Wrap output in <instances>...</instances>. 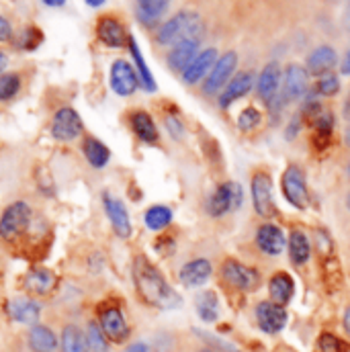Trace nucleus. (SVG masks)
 <instances>
[{"instance_id": "nucleus-1", "label": "nucleus", "mask_w": 350, "mask_h": 352, "mask_svg": "<svg viewBox=\"0 0 350 352\" xmlns=\"http://www.w3.org/2000/svg\"><path fill=\"white\" fill-rule=\"evenodd\" d=\"M131 278L142 303L154 309L171 311L182 305L180 295L166 280L164 272L152 263L146 254H135L131 263Z\"/></svg>"}, {"instance_id": "nucleus-2", "label": "nucleus", "mask_w": 350, "mask_h": 352, "mask_svg": "<svg viewBox=\"0 0 350 352\" xmlns=\"http://www.w3.org/2000/svg\"><path fill=\"white\" fill-rule=\"evenodd\" d=\"M203 19L195 10H178L168 21H164L156 31V43L162 47H173L184 39H201Z\"/></svg>"}, {"instance_id": "nucleus-3", "label": "nucleus", "mask_w": 350, "mask_h": 352, "mask_svg": "<svg viewBox=\"0 0 350 352\" xmlns=\"http://www.w3.org/2000/svg\"><path fill=\"white\" fill-rule=\"evenodd\" d=\"M219 280L230 293H254L263 285V272L256 266L228 256L219 266Z\"/></svg>"}, {"instance_id": "nucleus-4", "label": "nucleus", "mask_w": 350, "mask_h": 352, "mask_svg": "<svg viewBox=\"0 0 350 352\" xmlns=\"http://www.w3.org/2000/svg\"><path fill=\"white\" fill-rule=\"evenodd\" d=\"M33 226V207L27 201H14L0 215V240L6 244L19 242Z\"/></svg>"}, {"instance_id": "nucleus-5", "label": "nucleus", "mask_w": 350, "mask_h": 352, "mask_svg": "<svg viewBox=\"0 0 350 352\" xmlns=\"http://www.w3.org/2000/svg\"><path fill=\"white\" fill-rule=\"evenodd\" d=\"M250 195H252V207L259 217L264 221H272V217L278 215L274 192H272V175L270 168L256 166L250 173Z\"/></svg>"}, {"instance_id": "nucleus-6", "label": "nucleus", "mask_w": 350, "mask_h": 352, "mask_svg": "<svg viewBox=\"0 0 350 352\" xmlns=\"http://www.w3.org/2000/svg\"><path fill=\"white\" fill-rule=\"evenodd\" d=\"M244 203V190L242 184L236 180H221L215 184L211 195L207 197L205 209L211 217L221 219L234 211H238Z\"/></svg>"}, {"instance_id": "nucleus-7", "label": "nucleus", "mask_w": 350, "mask_h": 352, "mask_svg": "<svg viewBox=\"0 0 350 352\" xmlns=\"http://www.w3.org/2000/svg\"><path fill=\"white\" fill-rule=\"evenodd\" d=\"M96 322L111 344H125L131 336V326L127 324L125 311L119 301H105L98 305Z\"/></svg>"}, {"instance_id": "nucleus-8", "label": "nucleus", "mask_w": 350, "mask_h": 352, "mask_svg": "<svg viewBox=\"0 0 350 352\" xmlns=\"http://www.w3.org/2000/svg\"><path fill=\"white\" fill-rule=\"evenodd\" d=\"M281 192L293 209L305 211L309 207L311 190H309L307 175H305L303 166H299L295 162L287 164V168L281 175Z\"/></svg>"}, {"instance_id": "nucleus-9", "label": "nucleus", "mask_w": 350, "mask_h": 352, "mask_svg": "<svg viewBox=\"0 0 350 352\" xmlns=\"http://www.w3.org/2000/svg\"><path fill=\"white\" fill-rule=\"evenodd\" d=\"M85 131V123L83 117L78 115L76 109L72 107H62L54 113L52 117V125H50V133L56 142L62 144H70L74 140H78Z\"/></svg>"}, {"instance_id": "nucleus-10", "label": "nucleus", "mask_w": 350, "mask_h": 352, "mask_svg": "<svg viewBox=\"0 0 350 352\" xmlns=\"http://www.w3.org/2000/svg\"><path fill=\"white\" fill-rule=\"evenodd\" d=\"M236 68H238V54L234 50L221 54L219 60L215 62V66L211 68V72L207 74V78L201 85L203 94L205 96H219V92L226 88V85L236 74Z\"/></svg>"}, {"instance_id": "nucleus-11", "label": "nucleus", "mask_w": 350, "mask_h": 352, "mask_svg": "<svg viewBox=\"0 0 350 352\" xmlns=\"http://www.w3.org/2000/svg\"><path fill=\"white\" fill-rule=\"evenodd\" d=\"M254 322L261 332L274 336L285 330L289 322V311L285 305H278L270 299H263L254 305Z\"/></svg>"}, {"instance_id": "nucleus-12", "label": "nucleus", "mask_w": 350, "mask_h": 352, "mask_svg": "<svg viewBox=\"0 0 350 352\" xmlns=\"http://www.w3.org/2000/svg\"><path fill=\"white\" fill-rule=\"evenodd\" d=\"M309 92V72L301 64H287L283 70V85H281V94L287 102L303 100L305 94Z\"/></svg>"}, {"instance_id": "nucleus-13", "label": "nucleus", "mask_w": 350, "mask_h": 352, "mask_svg": "<svg viewBox=\"0 0 350 352\" xmlns=\"http://www.w3.org/2000/svg\"><path fill=\"white\" fill-rule=\"evenodd\" d=\"M254 244H256V248L263 252L264 256L278 258L287 250V236H285L283 228L276 226L274 221H263L256 228Z\"/></svg>"}, {"instance_id": "nucleus-14", "label": "nucleus", "mask_w": 350, "mask_h": 352, "mask_svg": "<svg viewBox=\"0 0 350 352\" xmlns=\"http://www.w3.org/2000/svg\"><path fill=\"white\" fill-rule=\"evenodd\" d=\"M109 87L117 96H131L140 88V78L131 62L115 60L109 68Z\"/></svg>"}, {"instance_id": "nucleus-15", "label": "nucleus", "mask_w": 350, "mask_h": 352, "mask_svg": "<svg viewBox=\"0 0 350 352\" xmlns=\"http://www.w3.org/2000/svg\"><path fill=\"white\" fill-rule=\"evenodd\" d=\"M309 146L316 154H326L334 146L336 135V117L332 111L324 109V113L309 127Z\"/></svg>"}, {"instance_id": "nucleus-16", "label": "nucleus", "mask_w": 350, "mask_h": 352, "mask_svg": "<svg viewBox=\"0 0 350 352\" xmlns=\"http://www.w3.org/2000/svg\"><path fill=\"white\" fill-rule=\"evenodd\" d=\"M102 207H105V213L109 217V223H111L115 236L121 240H129L133 234V226H131V217H129L125 203L121 199L105 192L102 195Z\"/></svg>"}, {"instance_id": "nucleus-17", "label": "nucleus", "mask_w": 350, "mask_h": 352, "mask_svg": "<svg viewBox=\"0 0 350 352\" xmlns=\"http://www.w3.org/2000/svg\"><path fill=\"white\" fill-rule=\"evenodd\" d=\"M256 87V74L252 70H242V72H236L232 76V80L226 85V88L219 92L217 96V104L221 111H228L236 100L244 98L248 92H252V88Z\"/></svg>"}, {"instance_id": "nucleus-18", "label": "nucleus", "mask_w": 350, "mask_h": 352, "mask_svg": "<svg viewBox=\"0 0 350 352\" xmlns=\"http://www.w3.org/2000/svg\"><path fill=\"white\" fill-rule=\"evenodd\" d=\"M96 37L102 45L111 47V50H121L129 43V33L125 29V25L113 16V14H105L96 21Z\"/></svg>"}, {"instance_id": "nucleus-19", "label": "nucleus", "mask_w": 350, "mask_h": 352, "mask_svg": "<svg viewBox=\"0 0 350 352\" xmlns=\"http://www.w3.org/2000/svg\"><path fill=\"white\" fill-rule=\"evenodd\" d=\"M127 125L142 144H146V146H158L160 144V129H158L154 117L148 111L133 109L127 115Z\"/></svg>"}, {"instance_id": "nucleus-20", "label": "nucleus", "mask_w": 350, "mask_h": 352, "mask_svg": "<svg viewBox=\"0 0 350 352\" xmlns=\"http://www.w3.org/2000/svg\"><path fill=\"white\" fill-rule=\"evenodd\" d=\"M219 60V52L215 47H205L197 54V58L188 64V68L180 74L182 82L188 87H195L199 82H203L207 78V74L211 72V68L215 66V62Z\"/></svg>"}, {"instance_id": "nucleus-21", "label": "nucleus", "mask_w": 350, "mask_h": 352, "mask_svg": "<svg viewBox=\"0 0 350 352\" xmlns=\"http://www.w3.org/2000/svg\"><path fill=\"white\" fill-rule=\"evenodd\" d=\"M211 276H213V264H211L209 258H203V256L184 263L180 266V270H178V280L186 289L203 287Z\"/></svg>"}, {"instance_id": "nucleus-22", "label": "nucleus", "mask_w": 350, "mask_h": 352, "mask_svg": "<svg viewBox=\"0 0 350 352\" xmlns=\"http://www.w3.org/2000/svg\"><path fill=\"white\" fill-rule=\"evenodd\" d=\"M283 85V68L276 60L268 62L256 76V94L264 104H268L274 96H278Z\"/></svg>"}, {"instance_id": "nucleus-23", "label": "nucleus", "mask_w": 350, "mask_h": 352, "mask_svg": "<svg viewBox=\"0 0 350 352\" xmlns=\"http://www.w3.org/2000/svg\"><path fill=\"white\" fill-rule=\"evenodd\" d=\"M338 66V54L332 45L324 43V45H318L314 47L307 58H305V68L309 72V76H324V74H330L334 72V68Z\"/></svg>"}, {"instance_id": "nucleus-24", "label": "nucleus", "mask_w": 350, "mask_h": 352, "mask_svg": "<svg viewBox=\"0 0 350 352\" xmlns=\"http://www.w3.org/2000/svg\"><path fill=\"white\" fill-rule=\"evenodd\" d=\"M58 287V276L54 270L45 268V266H35L31 268L25 278H23V289L29 293V295H35V297H45L50 295L54 289Z\"/></svg>"}, {"instance_id": "nucleus-25", "label": "nucleus", "mask_w": 350, "mask_h": 352, "mask_svg": "<svg viewBox=\"0 0 350 352\" xmlns=\"http://www.w3.org/2000/svg\"><path fill=\"white\" fill-rule=\"evenodd\" d=\"M287 254L293 266L301 268L311 258V240L305 230L299 226H293L287 234Z\"/></svg>"}, {"instance_id": "nucleus-26", "label": "nucleus", "mask_w": 350, "mask_h": 352, "mask_svg": "<svg viewBox=\"0 0 350 352\" xmlns=\"http://www.w3.org/2000/svg\"><path fill=\"white\" fill-rule=\"evenodd\" d=\"M6 311L12 322L25 324V326H35L41 316V305L33 297H14L8 301Z\"/></svg>"}, {"instance_id": "nucleus-27", "label": "nucleus", "mask_w": 350, "mask_h": 352, "mask_svg": "<svg viewBox=\"0 0 350 352\" xmlns=\"http://www.w3.org/2000/svg\"><path fill=\"white\" fill-rule=\"evenodd\" d=\"M199 52H201V39H184L171 47L166 56V64L173 72L182 74L188 68V64L197 58Z\"/></svg>"}, {"instance_id": "nucleus-28", "label": "nucleus", "mask_w": 350, "mask_h": 352, "mask_svg": "<svg viewBox=\"0 0 350 352\" xmlns=\"http://www.w3.org/2000/svg\"><path fill=\"white\" fill-rule=\"evenodd\" d=\"M295 297V278L287 270H276L268 278V299L278 305H289Z\"/></svg>"}, {"instance_id": "nucleus-29", "label": "nucleus", "mask_w": 350, "mask_h": 352, "mask_svg": "<svg viewBox=\"0 0 350 352\" xmlns=\"http://www.w3.org/2000/svg\"><path fill=\"white\" fill-rule=\"evenodd\" d=\"M173 0H135V16L144 27H160Z\"/></svg>"}, {"instance_id": "nucleus-30", "label": "nucleus", "mask_w": 350, "mask_h": 352, "mask_svg": "<svg viewBox=\"0 0 350 352\" xmlns=\"http://www.w3.org/2000/svg\"><path fill=\"white\" fill-rule=\"evenodd\" d=\"M27 344H29L31 352H56L60 349V340H58L56 332L43 324H35L29 328Z\"/></svg>"}, {"instance_id": "nucleus-31", "label": "nucleus", "mask_w": 350, "mask_h": 352, "mask_svg": "<svg viewBox=\"0 0 350 352\" xmlns=\"http://www.w3.org/2000/svg\"><path fill=\"white\" fill-rule=\"evenodd\" d=\"M83 154L87 158V162L96 168V170H102L109 162H111V150L105 142H100L98 138L94 135H87L83 140Z\"/></svg>"}, {"instance_id": "nucleus-32", "label": "nucleus", "mask_w": 350, "mask_h": 352, "mask_svg": "<svg viewBox=\"0 0 350 352\" xmlns=\"http://www.w3.org/2000/svg\"><path fill=\"white\" fill-rule=\"evenodd\" d=\"M195 309H197V316L201 318V322H205V324L217 322L219 320V295L213 289L199 291L195 297Z\"/></svg>"}, {"instance_id": "nucleus-33", "label": "nucleus", "mask_w": 350, "mask_h": 352, "mask_svg": "<svg viewBox=\"0 0 350 352\" xmlns=\"http://www.w3.org/2000/svg\"><path fill=\"white\" fill-rule=\"evenodd\" d=\"M127 47H129V54H131V60H133V68H135L138 78H140V87L144 88L146 92H156V88H158L156 87V80H154V76H152V72H150L144 56H142V50H140L135 37H129Z\"/></svg>"}, {"instance_id": "nucleus-34", "label": "nucleus", "mask_w": 350, "mask_h": 352, "mask_svg": "<svg viewBox=\"0 0 350 352\" xmlns=\"http://www.w3.org/2000/svg\"><path fill=\"white\" fill-rule=\"evenodd\" d=\"M60 349H62V352H90L87 332L76 324L64 326L62 336H60Z\"/></svg>"}, {"instance_id": "nucleus-35", "label": "nucleus", "mask_w": 350, "mask_h": 352, "mask_svg": "<svg viewBox=\"0 0 350 352\" xmlns=\"http://www.w3.org/2000/svg\"><path fill=\"white\" fill-rule=\"evenodd\" d=\"M175 219V211L168 205H152L144 213V223L152 232H164Z\"/></svg>"}, {"instance_id": "nucleus-36", "label": "nucleus", "mask_w": 350, "mask_h": 352, "mask_svg": "<svg viewBox=\"0 0 350 352\" xmlns=\"http://www.w3.org/2000/svg\"><path fill=\"white\" fill-rule=\"evenodd\" d=\"M23 87L21 74L17 72H4L0 74V102H8L12 100Z\"/></svg>"}, {"instance_id": "nucleus-37", "label": "nucleus", "mask_w": 350, "mask_h": 352, "mask_svg": "<svg viewBox=\"0 0 350 352\" xmlns=\"http://www.w3.org/2000/svg\"><path fill=\"white\" fill-rule=\"evenodd\" d=\"M236 123H238V129L242 133H252V131H256L263 125V113L254 104H250V107H246L238 115V121Z\"/></svg>"}, {"instance_id": "nucleus-38", "label": "nucleus", "mask_w": 350, "mask_h": 352, "mask_svg": "<svg viewBox=\"0 0 350 352\" xmlns=\"http://www.w3.org/2000/svg\"><path fill=\"white\" fill-rule=\"evenodd\" d=\"M85 332H87L88 349H90V352H109L111 342L107 340V336H105V332L100 330V326H98L96 320H90V322H88Z\"/></svg>"}, {"instance_id": "nucleus-39", "label": "nucleus", "mask_w": 350, "mask_h": 352, "mask_svg": "<svg viewBox=\"0 0 350 352\" xmlns=\"http://www.w3.org/2000/svg\"><path fill=\"white\" fill-rule=\"evenodd\" d=\"M342 88V82H340V76L336 72H330V74H324L316 80L314 85V92L318 96H324V98H330V96H336Z\"/></svg>"}, {"instance_id": "nucleus-40", "label": "nucleus", "mask_w": 350, "mask_h": 352, "mask_svg": "<svg viewBox=\"0 0 350 352\" xmlns=\"http://www.w3.org/2000/svg\"><path fill=\"white\" fill-rule=\"evenodd\" d=\"M41 43H43V33H41V29L35 27V25L25 27V29L19 33V37H17V45H19L21 50H25V52H33V50H37Z\"/></svg>"}, {"instance_id": "nucleus-41", "label": "nucleus", "mask_w": 350, "mask_h": 352, "mask_svg": "<svg viewBox=\"0 0 350 352\" xmlns=\"http://www.w3.org/2000/svg\"><path fill=\"white\" fill-rule=\"evenodd\" d=\"M318 349L320 352H350V342L342 340L334 332H322L318 338Z\"/></svg>"}, {"instance_id": "nucleus-42", "label": "nucleus", "mask_w": 350, "mask_h": 352, "mask_svg": "<svg viewBox=\"0 0 350 352\" xmlns=\"http://www.w3.org/2000/svg\"><path fill=\"white\" fill-rule=\"evenodd\" d=\"M164 127H166L168 135L176 142H180L184 138V133H186V127H184L182 119L178 117V113H166L164 115Z\"/></svg>"}, {"instance_id": "nucleus-43", "label": "nucleus", "mask_w": 350, "mask_h": 352, "mask_svg": "<svg viewBox=\"0 0 350 352\" xmlns=\"http://www.w3.org/2000/svg\"><path fill=\"white\" fill-rule=\"evenodd\" d=\"M203 150L207 152V158H209V162L213 164V166H223V158H221V148H219V144L213 140V138H209V142L207 144H203Z\"/></svg>"}, {"instance_id": "nucleus-44", "label": "nucleus", "mask_w": 350, "mask_h": 352, "mask_svg": "<svg viewBox=\"0 0 350 352\" xmlns=\"http://www.w3.org/2000/svg\"><path fill=\"white\" fill-rule=\"evenodd\" d=\"M305 125H303V121H301V117H299V113H295L291 119H289V123H287V127H285V140H289V142H293L299 133H301V129H303Z\"/></svg>"}, {"instance_id": "nucleus-45", "label": "nucleus", "mask_w": 350, "mask_h": 352, "mask_svg": "<svg viewBox=\"0 0 350 352\" xmlns=\"http://www.w3.org/2000/svg\"><path fill=\"white\" fill-rule=\"evenodd\" d=\"M12 39H14L12 25H10V21L4 14H0V43H8Z\"/></svg>"}, {"instance_id": "nucleus-46", "label": "nucleus", "mask_w": 350, "mask_h": 352, "mask_svg": "<svg viewBox=\"0 0 350 352\" xmlns=\"http://www.w3.org/2000/svg\"><path fill=\"white\" fill-rule=\"evenodd\" d=\"M340 74L342 76H350V50L344 54V58L340 62Z\"/></svg>"}, {"instance_id": "nucleus-47", "label": "nucleus", "mask_w": 350, "mask_h": 352, "mask_svg": "<svg viewBox=\"0 0 350 352\" xmlns=\"http://www.w3.org/2000/svg\"><path fill=\"white\" fill-rule=\"evenodd\" d=\"M125 352H150V349H148L146 342H133V344L127 346V351Z\"/></svg>"}, {"instance_id": "nucleus-48", "label": "nucleus", "mask_w": 350, "mask_h": 352, "mask_svg": "<svg viewBox=\"0 0 350 352\" xmlns=\"http://www.w3.org/2000/svg\"><path fill=\"white\" fill-rule=\"evenodd\" d=\"M342 328H344L347 336L350 338V305H347V309H344V316H342Z\"/></svg>"}, {"instance_id": "nucleus-49", "label": "nucleus", "mask_w": 350, "mask_h": 352, "mask_svg": "<svg viewBox=\"0 0 350 352\" xmlns=\"http://www.w3.org/2000/svg\"><path fill=\"white\" fill-rule=\"evenodd\" d=\"M45 6H52V8H60V6H64L66 4V0H41Z\"/></svg>"}, {"instance_id": "nucleus-50", "label": "nucleus", "mask_w": 350, "mask_h": 352, "mask_svg": "<svg viewBox=\"0 0 350 352\" xmlns=\"http://www.w3.org/2000/svg\"><path fill=\"white\" fill-rule=\"evenodd\" d=\"M6 66H8V56L0 50V74H4Z\"/></svg>"}, {"instance_id": "nucleus-51", "label": "nucleus", "mask_w": 350, "mask_h": 352, "mask_svg": "<svg viewBox=\"0 0 350 352\" xmlns=\"http://www.w3.org/2000/svg\"><path fill=\"white\" fill-rule=\"evenodd\" d=\"M342 142H344L347 148H350V121L349 125H347V129H344V133H342Z\"/></svg>"}, {"instance_id": "nucleus-52", "label": "nucleus", "mask_w": 350, "mask_h": 352, "mask_svg": "<svg viewBox=\"0 0 350 352\" xmlns=\"http://www.w3.org/2000/svg\"><path fill=\"white\" fill-rule=\"evenodd\" d=\"M85 2H87L90 8H100L107 0H85Z\"/></svg>"}, {"instance_id": "nucleus-53", "label": "nucleus", "mask_w": 350, "mask_h": 352, "mask_svg": "<svg viewBox=\"0 0 350 352\" xmlns=\"http://www.w3.org/2000/svg\"><path fill=\"white\" fill-rule=\"evenodd\" d=\"M344 117H347V121H350V92L347 100H344Z\"/></svg>"}, {"instance_id": "nucleus-54", "label": "nucleus", "mask_w": 350, "mask_h": 352, "mask_svg": "<svg viewBox=\"0 0 350 352\" xmlns=\"http://www.w3.org/2000/svg\"><path fill=\"white\" fill-rule=\"evenodd\" d=\"M344 25H347V29L350 31V0H349V6H347V14H344Z\"/></svg>"}, {"instance_id": "nucleus-55", "label": "nucleus", "mask_w": 350, "mask_h": 352, "mask_svg": "<svg viewBox=\"0 0 350 352\" xmlns=\"http://www.w3.org/2000/svg\"><path fill=\"white\" fill-rule=\"evenodd\" d=\"M344 205H347V209L350 211V190L347 192V197H344Z\"/></svg>"}, {"instance_id": "nucleus-56", "label": "nucleus", "mask_w": 350, "mask_h": 352, "mask_svg": "<svg viewBox=\"0 0 350 352\" xmlns=\"http://www.w3.org/2000/svg\"><path fill=\"white\" fill-rule=\"evenodd\" d=\"M199 352H215L213 349H209V346H203V349H199Z\"/></svg>"}, {"instance_id": "nucleus-57", "label": "nucleus", "mask_w": 350, "mask_h": 352, "mask_svg": "<svg viewBox=\"0 0 350 352\" xmlns=\"http://www.w3.org/2000/svg\"><path fill=\"white\" fill-rule=\"evenodd\" d=\"M347 176H349V180H350V158H349V162H347Z\"/></svg>"}]
</instances>
